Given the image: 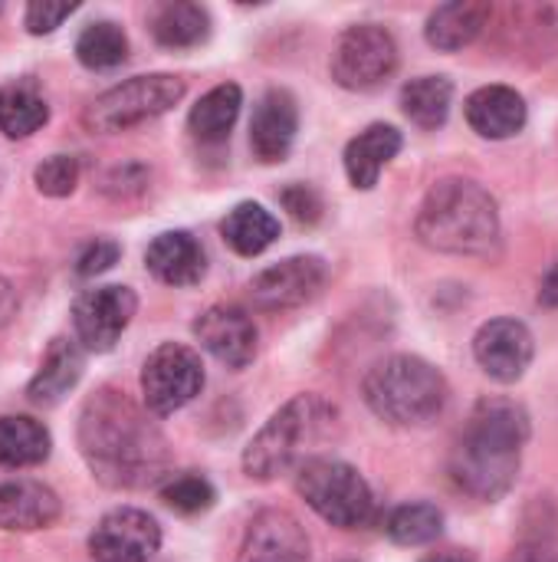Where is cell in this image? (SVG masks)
I'll return each mask as SVG.
<instances>
[{"mask_svg":"<svg viewBox=\"0 0 558 562\" xmlns=\"http://www.w3.org/2000/svg\"><path fill=\"white\" fill-rule=\"evenodd\" d=\"M76 441L92 477L112 491H138L171 477L168 438L151 422V412L112 385L86 398Z\"/></svg>","mask_w":558,"mask_h":562,"instance_id":"6da1fadb","label":"cell"},{"mask_svg":"<svg viewBox=\"0 0 558 562\" xmlns=\"http://www.w3.org/2000/svg\"><path fill=\"white\" fill-rule=\"evenodd\" d=\"M529 441V415L513 398H483L470 412L454 451L451 481L480 504H497L520 477L523 448Z\"/></svg>","mask_w":558,"mask_h":562,"instance_id":"7a4b0ae2","label":"cell"},{"mask_svg":"<svg viewBox=\"0 0 558 562\" xmlns=\"http://www.w3.org/2000/svg\"><path fill=\"white\" fill-rule=\"evenodd\" d=\"M414 234L437 254L487 257L500 247L497 198L470 178H441L421 201Z\"/></svg>","mask_w":558,"mask_h":562,"instance_id":"3957f363","label":"cell"},{"mask_svg":"<svg viewBox=\"0 0 558 562\" xmlns=\"http://www.w3.org/2000/svg\"><path fill=\"white\" fill-rule=\"evenodd\" d=\"M339 431V408L316 392L293 395L270 422L253 435L243 451V471L250 481H273L286 471H299L316 448Z\"/></svg>","mask_w":558,"mask_h":562,"instance_id":"277c9868","label":"cell"},{"mask_svg":"<svg viewBox=\"0 0 558 562\" xmlns=\"http://www.w3.org/2000/svg\"><path fill=\"white\" fill-rule=\"evenodd\" d=\"M362 398L375 418L395 428H428L451 402V385L441 369L421 356H388L368 369Z\"/></svg>","mask_w":558,"mask_h":562,"instance_id":"5b68a950","label":"cell"},{"mask_svg":"<svg viewBox=\"0 0 558 562\" xmlns=\"http://www.w3.org/2000/svg\"><path fill=\"white\" fill-rule=\"evenodd\" d=\"M296 494L316 510L329 527L339 530H358L368 527L375 517V494L368 481L339 458H309L296 471Z\"/></svg>","mask_w":558,"mask_h":562,"instance_id":"8992f818","label":"cell"},{"mask_svg":"<svg viewBox=\"0 0 558 562\" xmlns=\"http://www.w3.org/2000/svg\"><path fill=\"white\" fill-rule=\"evenodd\" d=\"M187 86L174 72H148V76H132L102 95H95L86 112L82 125L95 135H115L128 132L141 122H151L164 112H171L184 99Z\"/></svg>","mask_w":558,"mask_h":562,"instance_id":"52a82bcc","label":"cell"},{"mask_svg":"<svg viewBox=\"0 0 558 562\" xmlns=\"http://www.w3.org/2000/svg\"><path fill=\"white\" fill-rule=\"evenodd\" d=\"M332 79L349 92H372L385 86L398 69V43L378 23H355L349 26L329 59Z\"/></svg>","mask_w":558,"mask_h":562,"instance_id":"ba28073f","label":"cell"},{"mask_svg":"<svg viewBox=\"0 0 558 562\" xmlns=\"http://www.w3.org/2000/svg\"><path fill=\"white\" fill-rule=\"evenodd\" d=\"M204 389V362L191 346L161 342L141 366V402L164 418L194 402Z\"/></svg>","mask_w":558,"mask_h":562,"instance_id":"9c48e42d","label":"cell"},{"mask_svg":"<svg viewBox=\"0 0 558 562\" xmlns=\"http://www.w3.org/2000/svg\"><path fill=\"white\" fill-rule=\"evenodd\" d=\"M329 283V263L316 254L286 257L280 263L263 267L250 280V300L263 313H283L312 303Z\"/></svg>","mask_w":558,"mask_h":562,"instance_id":"30bf717a","label":"cell"},{"mask_svg":"<svg viewBox=\"0 0 558 562\" xmlns=\"http://www.w3.org/2000/svg\"><path fill=\"white\" fill-rule=\"evenodd\" d=\"M138 310V296L128 286L109 283L82 290L72 303V329L76 342L86 352H109L128 329L132 316Z\"/></svg>","mask_w":558,"mask_h":562,"instance_id":"8fae6325","label":"cell"},{"mask_svg":"<svg viewBox=\"0 0 558 562\" xmlns=\"http://www.w3.org/2000/svg\"><path fill=\"white\" fill-rule=\"evenodd\" d=\"M161 550V527L138 507L109 510L89 533V557L95 562H151Z\"/></svg>","mask_w":558,"mask_h":562,"instance_id":"7c38bea8","label":"cell"},{"mask_svg":"<svg viewBox=\"0 0 558 562\" xmlns=\"http://www.w3.org/2000/svg\"><path fill=\"white\" fill-rule=\"evenodd\" d=\"M536 356V339L526 323L513 316H497L483 323L474 336L477 366L500 385H513L526 375Z\"/></svg>","mask_w":558,"mask_h":562,"instance_id":"4fadbf2b","label":"cell"},{"mask_svg":"<svg viewBox=\"0 0 558 562\" xmlns=\"http://www.w3.org/2000/svg\"><path fill=\"white\" fill-rule=\"evenodd\" d=\"M237 562H312L306 527L289 510H260L243 533Z\"/></svg>","mask_w":558,"mask_h":562,"instance_id":"5bb4252c","label":"cell"},{"mask_svg":"<svg viewBox=\"0 0 558 562\" xmlns=\"http://www.w3.org/2000/svg\"><path fill=\"white\" fill-rule=\"evenodd\" d=\"M197 342L227 369H247L257 359V323L247 310L217 303L194 323Z\"/></svg>","mask_w":558,"mask_h":562,"instance_id":"9a60e30c","label":"cell"},{"mask_svg":"<svg viewBox=\"0 0 558 562\" xmlns=\"http://www.w3.org/2000/svg\"><path fill=\"white\" fill-rule=\"evenodd\" d=\"M299 132V105L293 92L270 89L260 95L250 119V148L263 165H276L289 155Z\"/></svg>","mask_w":558,"mask_h":562,"instance_id":"2e32d148","label":"cell"},{"mask_svg":"<svg viewBox=\"0 0 558 562\" xmlns=\"http://www.w3.org/2000/svg\"><path fill=\"white\" fill-rule=\"evenodd\" d=\"M62 504L53 487L43 481H0V530L33 533L59 520Z\"/></svg>","mask_w":558,"mask_h":562,"instance_id":"e0dca14e","label":"cell"},{"mask_svg":"<svg viewBox=\"0 0 558 562\" xmlns=\"http://www.w3.org/2000/svg\"><path fill=\"white\" fill-rule=\"evenodd\" d=\"M464 115H467V125L480 138L503 142L526 128L529 109H526V99L510 86H480L477 92H470Z\"/></svg>","mask_w":558,"mask_h":562,"instance_id":"ac0fdd59","label":"cell"},{"mask_svg":"<svg viewBox=\"0 0 558 562\" xmlns=\"http://www.w3.org/2000/svg\"><path fill=\"white\" fill-rule=\"evenodd\" d=\"M145 267L168 286H194L207 273V257L187 231H164L148 244Z\"/></svg>","mask_w":558,"mask_h":562,"instance_id":"d6986e66","label":"cell"},{"mask_svg":"<svg viewBox=\"0 0 558 562\" xmlns=\"http://www.w3.org/2000/svg\"><path fill=\"white\" fill-rule=\"evenodd\" d=\"M86 372V349L76 339L56 336L39 362V372L26 385V398L33 405H59Z\"/></svg>","mask_w":558,"mask_h":562,"instance_id":"ffe728a7","label":"cell"},{"mask_svg":"<svg viewBox=\"0 0 558 562\" xmlns=\"http://www.w3.org/2000/svg\"><path fill=\"white\" fill-rule=\"evenodd\" d=\"M405 148V135L395 125L375 122L365 132H358L349 145H345V175L352 181V188L358 191H372L385 171V165Z\"/></svg>","mask_w":558,"mask_h":562,"instance_id":"44dd1931","label":"cell"},{"mask_svg":"<svg viewBox=\"0 0 558 562\" xmlns=\"http://www.w3.org/2000/svg\"><path fill=\"white\" fill-rule=\"evenodd\" d=\"M490 13H493V7L483 3V0H454V3H444V7H437L428 16L424 36H428V43L434 49L457 53V49L470 46L483 33Z\"/></svg>","mask_w":558,"mask_h":562,"instance_id":"7402d4cb","label":"cell"},{"mask_svg":"<svg viewBox=\"0 0 558 562\" xmlns=\"http://www.w3.org/2000/svg\"><path fill=\"white\" fill-rule=\"evenodd\" d=\"M243 105V89L237 82H220L210 92L197 99V105L187 115V128L204 145H220L230 138V128L237 125Z\"/></svg>","mask_w":558,"mask_h":562,"instance_id":"603a6c76","label":"cell"},{"mask_svg":"<svg viewBox=\"0 0 558 562\" xmlns=\"http://www.w3.org/2000/svg\"><path fill=\"white\" fill-rule=\"evenodd\" d=\"M220 234L227 240V247L240 257H260L263 250H270L280 237V221L273 211H266L257 201H240L234 211H227Z\"/></svg>","mask_w":558,"mask_h":562,"instance_id":"cb8c5ba5","label":"cell"},{"mask_svg":"<svg viewBox=\"0 0 558 562\" xmlns=\"http://www.w3.org/2000/svg\"><path fill=\"white\" fill-rule=\"evenodd\" d=\"M148 23H151V36L164 49H191L210 36V13L201 3H187V0L155 7Z\"/></svg>","mask_w":558,"mask_h":562,"instance_id":"d4e9b609","label":"cell"},{"mask_svg":"<svg viewBox=\"0 0 558 562\" xmlns=\"http://www.w3.org/2000/svg\"><path fill=\"white\" fill-rule=\"evenodd\" d=\"M53 438L49 428L30 415H7L0 418V468L20 471L36 468L49 458Z\"/></svg>","mask_w":558,"mask_h":562,"instance_id":"484cf974","label":"cell"},{"mask_svg":"<svg viewBox=\"0 0 558 562\" xmlns=\"http://www.w3.org/2000/svg\"><path fill=\"white\" fill-rule=\"evenodd\" d=\"M49 122V105L30 79L0 86V132L7 138H30Z\"/></svg>","mask_w":558,"mask_h":562,"instance_id":"4316f807","label":"cell"},{"mask_svg":"<svg viewBox=\"0 0 558 562\" xmlns=\"http://www.w3.org/2000/svg\"><path fill=\"white\" fill-rule=\"evenodd\" d=\"M454 102V82L447 76H418L401 89V112L424 132H434L447 122Z\"/></svg>","mask_w":558,"mask_h":562,"instance_id":"83f0119b","label":"cell"},{"mask_svg":"<svg viewBox=\"0 0 558 562\" xmlns=\"http://www.w3.org/2000/svg\"><path fill=\"white\" fill-rule=\"evenodd\" d=\"M385 533L398 547H428L444 533V514L428 501L401 504L385 517Z\"/></svg>","mask_w":558,"mask_h":562,"instance_id":"f1b7e54d","label":"cell"},{"mask_svg":"<svg viewBox=\"0 0 558 562\" xmlns=\"http://www.w3.org/2000/svg\"><path fill=\"white\" fill-rule=\"evenodd\" d=\"M76 59L86 69L105 72L115 69L128 59V36L118 23L112 20H95L76 36Z\"/></svg>","mask_w":558,"mask_h":562,"instance_id":"f546056e","label":"cell"},{"mask_svg":"<svg viewBox=\"0 0 558 562\" xmlns=\"http://www.w3.org/2000/svg\"><path fill=\"white\" fill-rule=\"evenodd\" d=\"M161 501H164L168 510H174L181 517H197V514H207L217 504V491L201 474H171L161 484Z\"/></svg>","mask_w":558,"mask_h":562,"instance_id":"4dcf8cb0","label":"cell"},{"mask_svg":"<svg viewBox=\"0 0 558 562\" xmlns=\"http://www.w3.org/2000/svg\"><path fill=\"white\" fill-rule=\"evenodd\" d=\"M33 184L46 198H69L79 184V161L72 155H49L36 165Z\"/></svg>","mask_w":558,"mask_h":562,"instance_id":"1f68e13d","label":"cell"},{"mask_svg":"<svg viewBox=\"0 0 558 562\" xmlns=\"http://www.w3.org/2000/svg\"><path fill=\"white\" fill-rule=\"evenodd\" d=\"M280 204H283V211H286L296 224H303V227L319 224V221H322V211H326L319 191H316L312 184H299V181H293V184H286V188L280 191Z\"/></svg>","mask_w":558,"mask_h":562,"instance_id":"d6a6232c","label":"cell"},{"mask_svg":"<svg viewBox=\"0 0 558 562\" xmlns=\"http://www.w3.org/2000/svg\"><path fill=\"white\" fill-rule=\"evenodd\" d=\"M118 257H122V247L115 244V240H109V237H95V240H89L82 250H79V257H76V273L79 277H99V273H105V270H112L115 263H118Z\"/></svg>","mask_w":558,"mask_h":562,"instance_id":"836d02e7","label":"cell"},{"mask_svg":"<svg viewBox=\"0 0 558 562\" xmlns=\"http://www.w3.org/2000/svg\"><path fill=\"white\" fill-rule=\"evenodd\" d=\"M72 13H76V3H46V0L43 3H30L26 13H23V26L33 36H46L56 26H62V20L72 16Z\"/></svg>","mask_w":558,"mask_h":562,"instance_id":"e575fe53","label":"cell"},{"mask_svg":"<svg viewBox=\"0 0 558 562\" xmlns=\"http://www.w3.org/2000/svg\"><path fill=\"white\" fill-rule=\"evenodd\" d=\"M16 316V290L7 277H0V326H7Z\"/></svg>","mask_w":558,"mask_h":562,"instance_id":"d590c367","label":"cell"},{"mask_svg":"<svg viewBox=\"0 0 558 562\" xmlns=\"http://www.w3.org/2000/svg\"><path fill=\"white\" fill-rule=\"evenodd\" d=\"M539 303L549 306V310H558V263L546 273L543 280V290H539Z\"/></svg>","mask_w":558,"mask_h":562,"instance_id":"8d00e7d4","label":"cell"},{"mask_svg":"<svg viewBox=\"0 0 558 562\" xmlns=\"http://www.w3.org/2000/svg\"><path fill=\"white\" fill-rule=\"evenodd\" d=\"M421 562H474V557H467V553H460V550H444V553L424 557Z\"/></svg>","mask_w":558,"mask_h":562,"instance_id":"74e56055","label":"cell"},{"mask_svg":"<svg viewBox=\"0 0 558 562\" xmlns=\"http://www.w3.org/2000/svg\"><path fill=\"white\" fill-rule=\"evenodd\" d=\"M513 562H556L549 553H543V550H526V553H520Z\"/></svg>","mask_w":558,"mask_h":562,"instance_id":"f35d334b","label":"cell"}]
</instances>
